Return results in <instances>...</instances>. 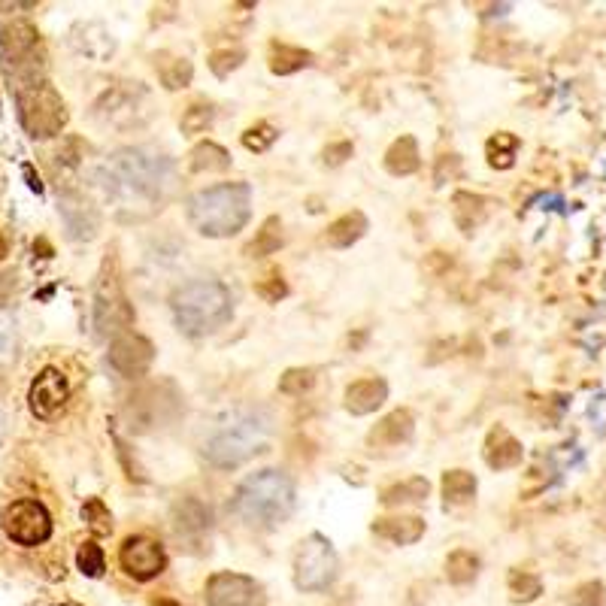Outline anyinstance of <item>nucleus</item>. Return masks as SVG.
<instances>
[{
    "instance_id": "1",
    "label": "nucleus",
    "mask_w": 606,
    "mask_h": 606,
    "mask_svg": "<svg viewBox=\"0 0 606 606\" xmlns=\"http://www.w3.org/2000/svg\"><path fill=\"white\" fill-rule=\"evenodd\" d=\"M94 182L122 210L149 216L161 210V204L173 194L176 164L146 146L119 149L94 170Z\"/></svg>"
},
{
    "instance_id": "2",
    "label": "nucleus",
    "mask_w": 606,
    "mask_h": 606,
    "mask_svg": "<svg viewBox=\"0 0 606 606\" xmlns=\"http://www.w3.org/2000/svg\"><path fill=\"white\" fill-rule=\"evenodd\" d=\"M294 503H297V488L291 476L282 470L264 467L237 485L231 497V510L249 528L273 531L282 522H288V516L294 513Z\"/></svg>"
},
{
    "instance_id": "3",
    "label": "nucleus",
    "mask_w": 606,
    "mask_h": 606,
    "mask_svg": "<svg viewBox=\"0 0 606 606\" xmlns=\"http://www.w3.org/2000/svg\"><path fill=\"white\" fill-rule=\"evenodd\" d=\"M188 222L197 234L222 240L246 228L252 216V188L246 182H222L204 191H194L185 204Z\"/></svg>"
},
{
    "instance_id": "4",
    "label": "nucleus",
    "mask_w": 606,
    "mask_h": 606,
    "mask_svg": "<svg viewBox=\"0 0 606 606\" xmlns=\"http://www.w3.org/2000/svg\"><path fill=\"white\" fill-rule=\"evenodd\" d=\"M170 310L182 334L207 337L231 322L234 297L219 279H191L170 294Z\"/></svg>"
},
{
    "instance_id": "5",
    "label": "nucleus",
    "mask_w": 606,
    "mask_h": 606,
    "mask_svg": "<svg viewBox=\"0 0 606 606\" xmlns=\"http://www.w3.org/2000/svg\"><path fill=\"white\" fill-rule=\"evenodd\" d=\"M270 437V419L264 413H237L222 422L204 443V458L219 470H234L252 455L264 452Z\"/></svg>"
},
{
    "instance_id": "6",
    "label": "nucleus",
    "mask_w": 606,
    "mask_h": 606,
    "mask_svg": "<svg viewBox=\"0 0 606 606\" xmlns=\"http://www.w3.org/2000/svg\"><path fill=\"white\" fill-rule=\"evenodd\" d=\"M185 410L182 394L176 391L173 382L158 379V382H146L140 385L131 397H128V407H125V422L131 431L137 434H149V431H161L170 428Z\"/></svg>"
},
{
    "instance_id": "7",
    "label": "nucleus",
    "mask_w": 606,
    "mask_h": 606,
    "mask_svg": "<svg viewBox=\"0 0 606 606\" xmlns=\"http://www.w3.org/2000/svg\"><path fill=\"white\" fill-rule=\"evenodd\" d=\"M16 107H19V122L34 140H52L64 131L67 125V107L61 94L46 82H31L16 88Z\"/></svg>"
},
{
    "instance_id": "8",
    "label": "nucleus",
    "mask_w": 606,
    "mask_h": 606,
    "mask_svg": "<svg viewBox=\"0 0 606 606\" xmlns=\"http://www.w3.org/2000/svg\"><path fill=\"white\" fill-rule=\"evenodd\" d=\"M340 576V558L331 546L328 537L310 534L307 540H300L297 555H294V585L307 594L328 591Z\"/></svg>"
},
{
    "instance_id": "9",
    "label": "nucleus",
    "mask_w": 606,
    "mask_h": 606,
    "mask_svg": "<svg viewBox=\"0 0 606 606\" xmlns=\"http://www.w3.org/2000/svg\"><path fill=\"white\" fill-rule=\"evenodd\" d=\"M94 325L100 334H125L134 325V307L125 297L122 279H119V264L116 258L104 261V270L97 276V291H94Z\"/></svg>"
},
{
    "instance_id": "10",
    "label": "nucleus",
    "mask_w": 606,
    "mask_h": 606,
    "mask_svg": "<svg viewBox=\"0 0 606 606\" xmlns=\"http://www.w3.org/2000/svg\"><path fill=\"white\" fill-rule=\"evenodd\" d=\"M37 52H40V34L25 19L10 22L4 28V34H0V55H4V67H7L10 79L16 76L19 88L31 85V82H40L37 70L43 64H40Z\"/></svg>"
},
{
    "instance_id": "11",
    "label": "nucleus",
    "mask_w": 606,
    "mask_h": 606,
    "mask_svg": "<svg viewBox=\"0 0 606 606\" xmlns=\"http://www.w3.org/2000/svg\"><path fill=\"white\" fill-rule=\"evenodd\" d=\"M149 104H152V97L140 82L116 85L94 104V119H100L104 125H113L119 131L140 128L152 116Z\"/></svg>"
},
{
    "instance_id": "12",
    "label": "nucleus",
    "mask_w": 606,
    "mask_h": 606,
    "mask_svg": "<svg viewBox=\"0 0 606 606\" xmlns=\"http://www.w3.org/2000/svg\"><path fill=\"white\" fill-rule=\"evenodd\" d=\"M0 531L13 543L34 549L52 537V516L40 500H13L10 507L0 510Z\"/></svg>"
},
{
    "instance_id": "13",
    "label": "nucleus",
    "mask_w": 606,
    "mask_h": 606,
    "mask_svg": "<svg viewBox=\"0 0 606 606\" xmlns=\"http://www.w3.org/2000/svg\"><path fill=\"white\" fill-rule=\"evenodd\" d=\"M119 564L131 579L149 582L167 570V552L158 540H152L146 534H134V537H125V543L119 549Z\"/></svg>"
},
{
    "instance_id": "14",
    "label": "nucleus",
    "mask_w": 606,
    "mask_h": 606,
    "mask_svg": "<svg viewBox=\"0 0 606 606\" xmlns=\"http://www.w3.org/2000/svg\"><path fill=\"white\" fill-rule=\"evenodd\" d=\"M110 367L125 376V379H140L149 373L152 361H155V346L143 337V334H134V331H125L119 337H113L110 343Z\"/></svg>"
},
{
    "instance_id": "15",
    "label": "nucleus",
    "mask_w": 606,
    "mask_h": 606,
    "mask_svg": "<svg viewBox=\"0 0 606 606\" xmlns=\"http://www.w3.org/2000/svg\"><path fill=\"white\" fill-rule=\"evenodd\" d=\"M70 397V385L64 379V373L58 367H46L37 373V379L31 382L28 391V407L37 419H52L58 410H64V403Z\"/></svg>"
},
{
    "instance_id": "16",
    "label": "nucleus",
    "mask_w": 606,
    "mask_h": 606,
    "mask_svg": "<svg viewBox=\"0 0 606 606\" xmlns=\"http://www.w3.org/2000/svg\"><path fill=\"white\" fill-rule=\"evenodd\" d=\"M258 594V582L246 573H213L207 582V606H252Z\"/></svg>"
},
{
    "instance_id": "17",
    "label": "nucleus",
    "mask_w": 606,
    "mask_h": 606,
    "mask_svg": "<svg viewBox=\"0 0 606 606\" xmlns=\"http://www.w3.org/2000/svg\"><path fill=\"white\" fill-rule=\"evenodd\" d=\"M70 43L79 55L91 61H110L116 55V37L107 25L100 22H82L70 31Z\"/></svg>"
},
{
    "instance_id": "18",
    "label": "nucleus",
    "mask_w": 606,
    "mask_h": 606,
    "mask_svg": "<svg viewBox=\"0 0 606 606\" xmlns=\"http://www.w3.org/2000/svg\"><path fill=\"white\" fill-rule=\"evenodd\" d=\"M416 434V416L410 410H391L385 419L376 422V428L367 434V443L376 449H394L410 443Z\"/></svg>"
},
{
    "instance_id": "19",
    "label": "nucleus",
    "mask_w": 606,
    "mask_h": 606,
    "mask_svg": "<svg viewBox=\"0 0 606 606\" xmlns=\"http://www.w3.org/2000/svg\"><path fill=\"white\" fill-rule=\"evenodd\" d=\"M482 455H485V464H488L491 470H513V467L522 464L525 449H522V443H519L507 428L494 425V428L488 431V437H485Z\"/></svg>"
},
{
    "instance_id": "20",
    "label": "nucleus",
    "mask_w": 606,
    "mask_h": 606,
    "mask_svg": "<svg viewBox=\"0 0 606 606\" xmlns=\"http://www.w3.org/2000/svg\"><path fill=\"white\" fill-rule=\"evenodd\" d=\"M210 528H213V510L207 507L204 500L185 497V500H179L176 507H173V531L179 537L197 540V537H204Z\"/></svg>"
},
{
    "instance_id": "21",
    "label": "nucleus",
    "mask_w": 606,
    "mask_h": 606,
    "mask_svg": "<svg viewBox=\"0 0 606 606\" xmlns=\"http://www.w3.org/2000/svg\"><path fill=\"white\" fill-rule=\"evenodd\" d=\"M385 400H388V382L382 376L355 379L346 388V410L352 416H370V413H376L382 407Z\"/></svg>"
},
{
    "instance_id": "22",
    "label": "nucleus",
    "mask_w": 606,
    "mask_h": 606,
    "mask_svg": "<svg viewBox=\"0 0 606 606\" xmlns=\"http://www.w3.org/2000/svg\"><path fill=\"white\" fill-rule=\"evenodd\" d=\"M61 216H64V225H67L73 240H91L97 234V225H100L97 210L88 204L82 194L70 191V194L61 197Z\"/></svg>"
},
{
    "instance_id": "23",
    "label": "nucleus",
    "mask_w": 606,
    "mask_h": 606,
    "mask_svg": "<svg viewBox=\"0 0 606 606\" xmlns=\"http://www.w3.org/2000/svg\"><path fill=\"white\" fill-rule=\"evenodd\" d=\"M425 519L419 516H385L373 522V534L394 543V546H413L425 537Z\"/></svg>"
},
{
    "instance_id": "24",
    "label": "nucleus",
    "mask_w": 606,
    "mask_h": 606,
    "mask_svg": "<svg viewBox=\"0 0 606 606\" xmlns=\"http://www.w3.org/2000/svg\"><path fill=\"white\" fill-rule=\"evenodd\" d=\"M419 167H422V155H419L416 137L403 134V137H397V140L388 146V152H385V170H388L391 176H410V173H416Z\"/></svg>"
},
{
    "instance_id": "25",
    "label": "nucleus",
    "mask_w": 606,
    "mask_h": 606,
    "mask_svg": "<svg viewBox=\"0 0 606 606\" xmlns=\"http://www.w3.org/2000/svg\"><path fill=\"white\" fill-rule=\"evenodd\" d=\"M367 216L361 213V210H352V213H346V216H340V219H334L331 225H328V231H325V243L331 246V249H349V246H355L364 234H367Z\"/></svg>"
},
{
    "instance_id": "26",
    "label": "nucleus",
    "mask_w": 606,
    "mask_h": 606,
    "mask_svg": "<svg viewBox=\"0 0 606 606\" xmlns=\"http://www.w3.org/2000/svg\"><path fill=\"white\" fill-rule=\"evenodd\" d=\"M267 61H270V70H273L276 76H291V73H297V70H303V67L313 64V52L297 49V46H288V43H270Z\"/></svg>"
},
{
    "instance_id": "27",
    "label": "nucleus",
    "mask_w": 606,
    "mask_h": 606,
    "mask_svg": "<svg viewBox=\"0 0 606 606\" xmlns=\"http://www.w3.org/2000/svg\"><path fill=\"white\" fill-rule=\"evenodd\" d=\"M431 491V482L425 476H413V479H403L391 488L382 491V507H407V503H422Z\"/></svg>"
},
{
    "instance_id": "28",
    "label": "nucleus",
    "mask_w": 606,
    "mask_h": 606,
    "mask_svg": "<svg viewBox=\"0 0 606 606\" xmlns=\"http://www.w3.org/2000/svg\"><path fill=\"white\" fill-rule=\"evenodd\" d=\"M188 167H191L194 173H222V170L231 167V155H228L219 143L204 140V143H197V146L191 149Z\"/></svg>"
},
{
    "instance_id": "29",
    "label": "nucleus",
    "mask_w": 606,
    "mask_h": 606,
    "mask_svg": "<svg viewBox=\"0 0 606 606\" xmlns=\"http://www.w3.org/2000/svg\"><path fill=\"white\" fill-rule=\"evenodd\" d=\"M519 137L510 134V131H497L488 143H485V158L494 170H510L516 164V155H519Z\"/></svg>"
},
{
    "instance_id": "30",
    "label": "nucleus",
    "mask_w": 606,
    "mask_h": 606,
    "mask_svg": "<svg viewBox=\"0 0 606 606\" xmlns=\"http://www.w3.org/2000/svg\"><path fill=\"white\" fill-rule=\"evenodd\" d=\"M155 70L161 76V85L167 91H179V88H188L191 85V76H194V67L188 58H170V55H158L155 58Z\"/></svg>"
},
{
    "instance_id": "31",
    "label": "nucleus",
    "mask_w": 606,
    "mask_h": 606,
    "mask_svg": "<svg viewBox=\"0 0 606 606\" xmlns=\"http://www.w3.org/2000/svg\"><path fill=\"white\" fill-rule=\"evenodd\" d=\"M485 204L488 200L470 191H458L455 194V222L464 234H473V228L485 219Z\"/></svg>"
},
{
    "instance_id": "32",
    "label": "nucleus",
    "mask_w": 606,
    "mask_h": 606,
    "mask_svg": "<svg viewBox=\"0 0 606 606\" xmlns=\"http://www.w3.org/2000/svg\"><path fill=\"white\" fill-rule=\"evenodd\" d=\"M279 246H282V222H279V216H270L258 228L255 240L246 246V255L249 258H264V255H273Z\"/></svg>"
},
{
    "instance_id": "33",
    "label": "nucleus",
    "mask_w": 606,
    "mask_h": 606,
    "mask_svg": "<svg viewBox=\"0 0 606 606\" xmlns=\"http://www.w3.org/2000/svg\"><path fill=\"white\" fill-rule=\"evenodd\" d=\"M213 122H216L213 104H207V100H194V104L182 113L179 128H182L185 137H197V134H207L213 128Z\"/></svg>"
},
{
    "instance_id": "34",
    "label": "nucleus",
    "mask_w": 606,
    "mask_h": 606,
    "mask_svg": "<svg viewBox=\"0 0 606 606\" xmlns=\"http://www.w3.org/2000/svg\"><path fill=\"white\" fill-rule=\"evenodd\" d=\"M443 497L446 503H467L476 497V476L467 470H446L443 473Z\"/></svg>"
},
{
    "instance_id": "35",
    "label": "nucleus",
    "mask_w": 606,
    "mask_h": 606,
    "mask_svg": "<svg viewBox=\"0 0 606 606\" xmlns=\"http://www.w3.org/2000/svg\"><path fill=\"white\" fill-rule=\"evenodd\" d=\"M479 576V558L467 549H455L446 558V579L452 585H470Z\"/></svg>"
},
{
    "instance_id": "36",
    "label": "nucleus",
    "mask_w": 606,
    "mask_h": 606,
    "mask_svg": "<svg viewBox=\"0 0 606 606\" xmlns=\"http://www.w3.org/2000/svg\"><path fill=\"white\" fill-rule=\"evenodd\" d=\"M82 522L94 537H110L113 534V513L100 497H88L82 503Z\"/></svg>"
},
{
    "instance_id": "37",
    "label": "nucleus",
    "mask_w": 606,
    "mask_h": 606,
    "mask_svg": "<svg viewBox=\"0 0 606 606\" xmlns=\"http://www.w3.org/2000/svg\"><path fill=\"white\" fill-rule=\"evenodd\" d=\"M507 585H510V594H513L516 603H531V600H537L543 594L540 576H534L528 570H513L510 579H507Z\"/></svg>"
},
{
    "instance_id": "38",
    "label": "nucleus",
    "mask_w": 606,
    "mask_h": 606,
    "mask_svg": "<svg viewBox=\"0 0 606 606\" xmlns=\"http://www.w3.org/2000/svg\"><path fill=\"white\" fill-rule=\"evenodd\" d=\"M76 567H79L85 576H91V579L104 576V570H107V555H104V549H100L94 540H85V543L79 546V552H76Z\"/></svg>"
},
{
    "instance_id": "39",
    "label": "nucleus",
    "mask_w": 606,
    "mask_h": 606,
    "mask_svg": "<svg viewBox=\"0 0 606 606\" xmlns=\"http://www.w3.org/2000/svg\"><path fill=\"white\" fill-rule=\"evenodd\" d=\"M313 385H316V370H310V367H291L279 376V391L291 394V397L310 391Z\"/></svg>"
},
{
    "instance_id": "40",
    "label": "nucleus",
    "mask_w": 606,
    "mask_h": 606,
    "mask_svg": "<svg viewBox=\"0 0 606 606\" xmlns=\"http://www.w3.org/2000/svg\"><path fill=\"white\" fill-rule=\"evenodd\" d=\"M276 137H279V131L270 122H258V125H252V128L243 131V146L249 152H267L276 143Z\"/></svg>"
},
{
    "instance_id": "41",
    "label": "nucleus",
    "mask_w": 606,
    "mask_h": 606,
    "mask_svg": "<svg viewBox=\"0 0 606 606\" xmlns=\"http://www.w3.org/2000/svg\"><path fill=\"white\" fill-rule=\"evenodd\" d=\"M246 61V52L243 49H216L213 55H210V70L219 76V79H225L231 70H237L240 64Z\"/></svg>"
},
{
    "instance_id": "42",
    "label": "nucleus",
    "mask_w": 606,
    "mask_h": 606,
    "mask_svg": "<svg viewBox=\"0 0 606 606\" xmlns=\"http://www.w3.org/2000/svg\"><path fill=\"white\" fill-rule=\"evenodd\" d=\"M606 594H603V582H582L573 594H570V606H603Z\"/></svg>"
},
{
    "instance_id": "43",
    "label": "nucleus",
    "mask_w": 606,
    "mask_h": 606,
    "mask_svg": "<svg viewBox=\"0 0 606 606\" xmlns=\"http://www.w3.org/2000/svg\"><path fill=\"white\" fill-rule=\"evenodd\" d=\"M255 291H258V297H264L267 303H279V300L288 294V285H285V279H282L279 273H270V276H264V279L255 282Z\"/></svg>"
},
{
    "instance_id": "44",
    "label": "nucleus",
    "mask_w": 606,
    "mask_h": 606,
    "mask_svg": "<svg viewBox=\"0 0 606 606\" xmlns=\"http://www.w3.org/2000/svg\"><path fill=\"white\" fill-rule=\"evenodd\" d=\"M13 349H16V325L4 310H0V361L10 358Z\"/></svg>"
},
{
    "instance_id": "45",
    "label": "nucleus",
    "mask_w": 606,
    "mask_h": 606,
    "mask_svg": "<svg viewBox=\"0 0 606 606\" xmlns=\"http://www.w3.org/2000/svg\"><path fill=\"white\" fill-rule=\"evenodd\" d=\"M352 152H355V146L349 143V140H340V143H331L328 149H325V164H331V167H340L346 158H352Z\"/></svg>"
},
{
    "instance_id": "46",
    "label": "nucleus",
    "mask_w": 606,
    "mask_h": 606,
    "mask_svg": "<svg viewBox=\"0 0 606 606\" xmlns=\"http://www.w3.org/2000/svg\"><path fill=\"white\" fill-rule=\"evenodd\" d=\"M458 164H461V158H458V155H443V158L437 161V173H434L437 185H443V182H446V170H449V176H452V173H458Z\"/></svg>"
},
{
    "instance_id": "47",
    "label": "nucleus",
    "mask_w": 606,
    "mask_h": 606,
    "mask_svg": "<svg viewBox=\"0 0 606 606\" xmlns=\"http://www.w3.org/2000/svg\"><path fill=\"white\" fill-rule=\"evenodd\" d=\"M13 288H16L13 276H10V273H0V303H7V300H10Z\"/></svg>"
},
{
    "instance_id": "48",
    "label": "nucleus",
    "mask_w": 606,
    "mask_h": 606,
    "mask_svg": "<svg viewBox=\"0 0 606 606\" xmlns=\"http://www.w3.org/2000/svg\"><path fill=\"white\" fill-rule=\"evenodd\" d=\"M22 173H25V179H28V188L37 191V194H43V182H40V176L34 173V167H31V164H22Z\"/></svg>"
},
{
    "instance_id": "49",
    "label": "nucleus",
    "mask_w": 606,
    "mask_h": 606,
    "mask_svg": "<svg viewBox=\"0 0 606 606\" xmlns=\"http://www.w3.org/2000/svg\"><path fill=\"white\" fill-rule=\"evenodd\" d=\"M67 146H70V149H85V146H82V140H76V137H70V140H67ZM58 158H64V164H79V158H76L73 152H58Z\"/></svg>"
},
{
    "instance_id": "50",
    "label": "nucleus",
    "mask_w": 606,
    "mask_h": 606,
    "mask_svg": "<svg viewBox=\"0 0 606 606\" xmlns=\"http://www.w3.org/2000/svg\"><path fill=\"white\" fill-rule=\"evenodd\" d=\"M7 252H10V243H7L4 231H0V261H4V258H7Z\"/></svg>"
},
{
    "instance_id": "51",
    "label": "nucleus",
    "mask_w": 606,
    "mask_h": 606,
    "mask_svg": "<svg viewBox=\"0 0 606 606\" xmlns=\"http://www.w3.org/2000/svg\"><path fill=\"white\" fill-rule=\"evenodd\" d=\"M152 606H179V603H176V600H167V597H158Z\"/></svg>"
},
{
    "instance_id": "52",
    "label": "nucleus",
    "mask_w": 606,
    "mask_h": 606,
    "mask_svg": "<svg viewBox=\"0 0 606 606\" xmlns=\"http://www.w3.org/2000/svg\"><path fill=\"white\" fill-rule=\"evenodd\" d=\"M0 446H4V416H0Z\"/></svg>"
}]
</instances>
